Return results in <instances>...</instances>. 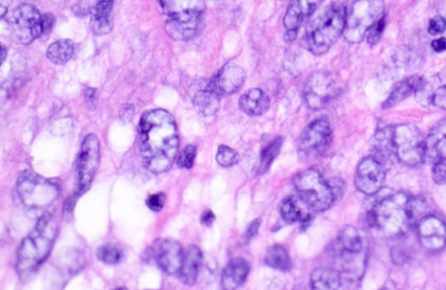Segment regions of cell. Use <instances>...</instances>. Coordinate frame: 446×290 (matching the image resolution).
Listing matches in <instances>:
<instances>
[{"instance_id": "6da1fadb", "label": "cell", "mask_w": 446, "mask_h": 290, "mask_svg": "<svg viewBox=\"0 0 446 290\" xmlns=\"http://www.w3.org/2000/svg\"><path fill=\"white\" fill-rule=\"evenodd\" d=\"M138 132L145 168L155 175L170 170L180 147L176 120L172 114L164 110L144 113Z\"/></svg>"}, {"instance_id": "7a4b0ae2", "label": "cell", "mask_w": 446, "mask_h": 290, "mask_svg": "<svg viewBox=\"0 0 446 290\" xmlns=\"http://www.w3.org/2000/svg\"><path fill=\"white\" fill-rule=\"evenodd\" d=\"M58 233L57 219L50 213L40 217L35 229L20 244L16 269L20 277H29L47 259Z\"/></svg>"}, {"instance_id": "3957f363", "label": "cell", "mask_w": 446, "mask_h": 290, "mask_svg": "<svg viewBox=\"0 0 446 290\" xmlns=\"http://www.w3.org/2000/svg\"><path fill=\"white\" fill-rule=\"evenodd\" d=\"M411 195L397 192L375 203L368 213V222L387 237H403L415 225L410 212Z\"/></svg>"}, {"instance_id": "277c9868", "label": "cell", "mask_w": 446, "mask_h": 290, "mask_svg": "<svg viewBox=\"0 0 446 290\" xmlns=\"http://www.w3.org/2000/svg\"><path fill=\"white\" fill-rule=\"evenodd\" d=\"M347 9L333 5L309 24L305 32V48L311 53L323 54L336 43L343 33Z\"/></svg>"}, {"instance_id": "5b68a950", "label": "cell", "mask_w": 446, "mask_h": 290, "mask_svg": "<svg viewBox=\"0 0 446 290\" xmlns=\"http://www.w3.org/2000/svg\"><path fill=\"white\" fill-rule=\"evenodd\" d=\"M294 185L299 200L314 212L328 210L337 200L331 183L327 182L316 169H307L299 172L295 177Z\"/></svg>"}, {"instance_id": "8992f818", "label": "cell", "mask_w": 446, "mask_h": 290, "mask_svg": "<svg viewBox=\"0 0 446 290\" xmlns=\"http://www.w3.org/2000/svg\"><path fill=\"white\" fill-rule=\"evenodd\" d=\"M16 190L24 205L31 211L43 210L60 195L58 183L33 171H25L20 175Z\"/></svg>"}, {"instance_id": "52a82bcc", "label": "cell", "mask_w": 446, "mask_h": 290, "mask_svg": "<svg viewBox=\"0 0 446 290\" xmlns=\"http://www.w3.org/2000/svg\"><path fill=\"white\" fill-rule=\"evenodd\" d=\"M383 1L361 0L347 9L343 38L349 43H359L381 16L385 15Z\"/></svg>"}, {"instance_id": "ba28073f", "label": "cell", "mask_w": 446, "mask_h": 290, "mask_svg": "<svg viewBox=\"0 0 446 290\" xmlns=\"http://www.w3.org/2000/svg\"><path fill=\"white\" fill-rule=\"evenodd\" d=\"M393 144L397 160L415 167L425 160V139L415 125L401 124L393 127Z\"/></svg>"}, {"instance_id": "9c48e42d", "label": "cell", "mask_w": 446, "mask_h": 290, "mask_svg": "<svg viewBox=\"0 0 446 290\" xmlns=\"http://www.w3.org/2000/svg\"><path fill=\"white\" fill-rule=\"evenodd\" d=\"M341 90V84L333 74L324 71L315 72L305 84V102L311 110H321L339 95Z\"/></svg>"}, {"instance_id": "30bf717a", "label": "cell", "mask_w": 446, "mask_h": 290, "mask_svg": "<svg viewBox=\"0 0 446 290\" xmlns=\"http://www.w3.org/2000/svg\"><path fill=\"white\" fill-rule=\"evenodd\" d=\"M9 25L16 39L21 44H30L43 34L42 15L29 4L18 6L9 17Z\"/></svg>"}, {"instance_id": "8fae6325", "label": "cell", "mask_w": 446, "mask_h": 290, "mask_svg": "<svg viewBox=\"0 0 446 290\" xmlns=\"http://www.w3.org/2000/svg\"><path fill=\"white\" fill-rule=\"evenodd\" d=\"M100 143L94 134L88 135L82 143L78 161H76V175H78V191L79 195H83L91 187L100 166Z\"/></svg>"}, {"instance_id": "7c38bea8", "label": "cell", "mask_w": 446, "mask_h": 290, "mask_svg": "<svg viewBox=\"0 0 446 290\" xmlns=\"http://www.w3.org/2000/svg\"><path fill=\"white\" fill-rule=\"evenodd\" d=\"M385 180V167L377 159L365 157L356 170L355 185L361 193L373 195L383 188Z\"/></svg>"}, {"instance_id": "4fadbf2b", "label": "cell", "mask_w": 446, "mask_h": 290, "mask_svg": "<svg viewBox=\"0 0 446 290\" xmlns=\"http://www.w3.org/2000/svg\"><path fill=\"white\" fill-rule=\"evenodd\" d=\"M333 138L331 123L327 120H317L311 123L303 130L299 139V148L307 155H317L326 150Z\"/></svg>"}, {"instance_id": "5bb4252c", "label": "cell", "mask_w": 446, "mask_h": 290, "mask_svg": "<svg viewBox=\"0 0 446 290\" xmlns=\"http://www.w3.org/2000/svg\"><path fill=\"white\" fill-rule=\"evenodd\" d=\"M418 237L430 253H439L446 247V224L437 215H425L417 224Z\"/></svg>"}, {"instance_id": "9a60e30c", "label": "cell", "mask_w": 446, "mask_h": 290, "mask_svg": "<svg viewBox=\"0 0 446 290\" xmlns=\"http://www.w3.org/2000/svg\"><path fill=\"white\" fill-rule=\"evenodd\" d=\"M204 25V14H187L168 18L165 29L172 39L187 41L198 37Z\"/></svg>"}, {"instance_id": "2e32d148", "label": "cell", "mask_w": 446, "mask_h": 290, "mask_svg": "<svg viewBox=\"0 0 446 290\" xmlns=\"http://www.w3.org/2000/svg\"><path fill=\"white\" fill-rule=\"evenodd\" d=\"M155 259L160 269L170 275L180 274L184 263L185 254L180 242L175 239H160L154 247Z\"/></svg>"}, {"instance_id": "e0dca14e", "label": "cell", "mask_w": 446, "mask_h": 290, "mask_svg": "<svg viewBox=\"0 0 446 290\" xmlns=\"http://www.w3.org/2000/svg\"><path fill=\"white\" fill-rule=\"evenodd\" d=\"M245 81V72L241 66L229 63L219 70L210 81V86L219 95H231L238 92Z\"/></svg>"}, {"instance_id": "ac0fdd59", "label": "cell", "mask_w": 446, "mask_h": 290, "mask_svg": "<svg viewBox=\"0 0 446 290\" xmlns=\"http://www.w3.org/2000/svg\"><path fill=\"white\" fill-rule=\"evenodd\" d=\"M250 273V264L242 257L232 259L221 274V289L237 290L244 284Z\"/></svg>"}, {"instance_id": "d6986e66", "label": "cell", "mask_w": 446, "mask_h": 290, "mask_svg": "<svg viewBox=\"0 0 446 290\" xmlns=\"http://www.w3.org/2000/svg\"><path fill=\"white\" fill-rule=\"evenodd\" d=\"M425 159L446 160V120L437 123L425 139Z\"/></svg>"}, {"instance_id": "ffe728a7", "label": "cell", "mask_w": 446, "mask_h": 290, "mask_svg": "<svg viewBox=\"0 0 446 290\" xmlns=\"http://www.w3.org/2000/svg\"><path fill=\"white\" fill-rule=\"evenodd\" d=\"M393 127H385L378 130L373 139V158L387 167L397 160L393 144Z\"/></svg>"}, {"instance_id": "44dd1931", "label": "cell", "mask_w": 446, "mask_h": 290, "mask_svg": "<svg viewBox=\"0 0 446 290\" xmlns=\"http://www.w3.org/2000/svg\"><path fill=\"white\" fill-rule=\"evenodd\" d=\"M271 105L270 96L261 88H252L241 96L239 100L240 110L249 116H261L269 110Z\"/></svg>"}, {"instance_id": "7402d4cb", "label": "cell", "mask_w": 446, "mask_h": 290, "mask_svg": "<svg viewBox=\"0 0 446 290\" xmlns=\"http://www.w3.org/2000/svg\"><path fill=\"white\" fill-rule=\"evenodd\" d=\"M314 1H293L287 8L284 16V26L287 31H299V28L304 25L307 18L313 15L316 9Z\"/></svg>"}, {"instance_id": "603a6c76", "label": "cell", "mask_w": 446, "mask_h": 290, "mask_svg": "<svg viewBox=\"0 0 446 290\" xmlns=\"http://www.w3.org/2000/svg\"><path fill=\"white\" fill-rule=\"evenodd\" d=\"M112 8L113 1H98L91 8V29L96 36H104L112 31Z\"/></svg>"}, {"instance_id": "cb8c5ba5", "label": "cell", "mask_w": 446, "mask_h": 290, "mask_svg": "<svg viewBox=\"0 0 446 290\" xmlns=\"http://www.w3.org/2000/svg\"><path fill=\"white\" fill-rule=\"evenodd\" d=\"M202 263V253L198 247L192 245L185 254L184 263L180 271V281L187 286H192L198 279L199 269Z\"/></svg>"}, {"instance_id": "d4e9b609", "label": "cell", "mask_w": 446, "mask_h": 290, "mask_svg": "<svg viewBox=\"0 0 446 290\" xmlns=\"http://www.w3.org/2000/svg\"><path fill=\"white\" fill-rule=\"evenodd\" d=\"M195 110H197L198 114L208 118V116H212L218 112L219 108H220V95L218 93L211 88L210 83L207 88H202L195 94L194 100Z\"/></svg>"}, {"instance_id": "484cf974", "label": "cell", "mask_w": 446, "mask_h": 290, "mask_svg": "<svg viewBox=\"0 0 446 290\" xmlns=\"http://www.w3.org/2000/svg\"><path fill=\"white\" fill-rule=\"evenodd\" d=\"M164 13L168 18L187 14H204V3L200 0H174V1H160Z\"/></svg>"}, {"instance_id": "4316f807", "label": "cell", "mask_w": 446, "mask_h": 290, "mask_svg": "<svg viewBox=\"0 0 446 290\" xmlns=\"http://www.w3.org/2000/svg\"><path fill=\"white\" fill-rule=\"evenodd\" d=\"M311 290H343L341 278L338 273L331 269H316L311 274Z\"/></svg>"}, {"instance_id": "83f0119b", "label": "cell", "mask_w": 446, "mask_h": 290, "mask_svg": "<svg viewBox=\"0 0 446 290\" xmlns=\"http://www.w3.org/2000/svg\"><path fill=\"white\" fill-rule=\"evenodd\" d=\"M418 80L417 76L405 78V80L400 81L399 83L393 86V90L390 93L389 98L383 104V108H393L398 105L399 103L409 98L412 93L415 92L417 88Z\"/></svg>"}, {"instance_id": "f1b7e54d", "label": "cell", "mask_w": 446, "mask_h": 290, "mask_svg": "<svg viewBox=\"0 0 446 290\" xmlns=\"http://www.w3.org/2000/svg\"><path fill=\"white\" fill-rule=\"evenodd\" d=\"M337 244L343 253L356 255L363 249V241L357 229L351 225L343 227L337 239Z\"/></svg>"}, {"instance_id": "f546056e", "label": "cell", "mask_w": 446, "mask_h": 290, "mask_svg": "<svg viewBox=\"0 0 446 290\" xmlns=\"http://www.w3.org/2000/svg\"><path fill=\"white\" fill-rule=\"evenodd\" d=\"M74 44L71 40L62 39L53 42L48 48L47 58L52 63L63 66L68 63L73 56Z\"/></svg>"}, {"instance_id": "4dcf8cb0", "label": "cell", "mask_w": 446, "mask_h": 290, "mask_svg": "<svg viewBox=\"0 0 446 290\" xmlns=\"http://www.w3.org/2000/svg\"><path fill=\"white\" fill-rule=\"evenodd\" d=\"M265 264L276 271H284V273L292 269V261L289 257V252L281 245H274L269 249L265 255Z\"/></svg>"}, {"instance_id": "1f68e13d", "label": "cell", "mask_w": 446, "mask_h": 290, "mask_svg": "<svg viewBox=\"0 0 446 290\" xmlns=\"http://www.w3.org/2000/svg\"><path fill=\"white\" fill-rule=\"evenodd\" d=\"M280 213L282 219L289 224L293 223L305 222V219H309L308 215L303 214L299 204L292 197H287L282 201L280 205Z\"/></svg>"}, {"instance_id": "d6a6232c", "label": "cell", "mask_w": 446, "mask_h": 290, "mask_svg": "<svg viewBox=\"0 0 446 290\" xmlns=\"http://www.w3.org/2000/svg\"><path fill=\"white\" fill-rule=\"evenodd\" d=\"M282 145V137H277V138L273 139L270 144L266 145V146L262 149V152H261L260 172H266V171L270 169L273 161H274L275 158L280 154Z\"/></svg>"}, {"instance_id": "836d02e7", "label": "cell", "mask_w": 446, "mask_h": 290, "mask_svg": "<svg viewBox=\"0 0 446 290\" xmlns=\"http://www.w3.org/2000/svg\"><path fill=\"white\" fill-rule=\"evenodd\" d=\"M96 257L103 263L108 264V265H116L122 261L124 253L118 245L108 243V244L98 247V249H96Z\"/></svg>"}, {"instance_id": "e575fe53", "label": "cell", "mask_w": 446, "mask_h": 290, "mask_svg": "<svg viewBox=\"0 0 446 290\" xmlns=\"http://www.w3.org/2000/svg\"><path fill=\"white\" fill-rule=\"evenodd\" d=\"M437 88H433L431 78H419L415 92L418 102L423 106L431 105L432 98Z\"/></svg>"}, {"instance_id": "d590c367", "label": "cell", "mask_w": 446, "mask_h": 290, "mask_svg": "<svg viewBox=\"0 0 446 290\" xmlns=\"http://www.w3.org/2000/svg\"><path fill=\"white\" fill-rule=\"evenodd\" d=\"M238 152L228 146H220L217 152V162L222 167H232L238 164Z\"/></svg>"}, {"instance_id": "8d00e7d4", "label": "cell", "mask_w": 446, "mask_h": 290, "mask_svg": "<svg viewBox=\"0 0 446 290\" xmlns=\"http://www.w3.org/2000/svg\"><path fill=\"white\" fill-rule=\"evenodd\" d=\"M196 147L194 145H188L185 147L184 150L180 152V156L177 158V165L180 168L192 169L196 159Z\"/></svg>"}, {"instance_id": "74e56055", "label": "cell", "mask_w": 446, "mask_h": 290, "mask_svg": "<svg viewBox=\"0 0 446 290\" xmlns=\"http://www.w3.org/2000/svg\"><path fill=\"white\" fill-rule=\"evenodd\" d=\"M385 29V16H381L377 21L375 22V25L371 27L367 34L368 43L377 44L380 41L381 37H383V31Z\"/></svg>"}, {"instance_id": "f35d334b", "label": "cell", "mask_w": 446, "mask_h": 290, "mask_svg": "<svg viewBox=\"0 0 446 290\" xmlns=\"http://www.w3.org/2000/svg\"><path fill=\"white\" fill-rule=\"evenodd\" d=\"M432 178L437 185H446V160L435 161L432 168Z\"/></svg>"}, {"instance_id": "ab89813d", "label": "cell", "mask_w": 446, "mask_h": 290, "mask_svg": "<svg viewBox=\"0 0 446 290\" xmlns=\"http://www.w3.org/2000/svg\"><path fill=\"white\" fill-rule=\"evenodd\" d=\"M165 202H166V195L164 192H158L150 195V198L146 200V205L154 212H160L162 210Z\"/></svg>"}, {"instance_id": "60d3db41", "label": "cell", "mask_w": 446, "mask_h": 290, "mask_svg": "<svg viewBox=\"0 0 446 290\" xmlns=\"http://www.w3.org/2000/svg\"><path fill=\"white\" fill-rule=\"evenodd\" d=\"M446 31V18L437 16L432 18L429 24V33L431 36H439Z\"/></svg>"}, {"instance_id": "b9f144b4", "label": "cell", "mask_w": 446, "mask_h": 290, "mask_svg": "<svg viewBox=\"0 0 446 290\" xmlns=\"http://www.w3.org/2000/svg\"><path fill=\"white\" fill-rule=\"evenodd\" d=\"M431 105L435 106L440 110H446V86H440L434 92Z\"/></svg>"}, {"instance_id": "7bdbcfd3", "label": "cell", "mask_w": 446, "mask_h": 290, "mask_svg": "<svg viewBox=\"0 0 446 290\" xmlns=\"http://www.w3.org/2000/svg\"><path fill=\"white\" fill-rule=\"evenodd\" d=\"M261 223H262L261 222V219H254L253 222H251L250 224H249V227H247L244 237H243V242H244L245 244H249V243H250V242L252 241L255 237H256L259 229H260L261 227Z\"/></svg>"}, {"instance_id": "ee69618b", "label": "cell", "mask_w": 446, "mask_h": 290, "mask_svg": "<svg viewBox=\"0 0 446 290\" xmlns=\"http://www.w3.org/2000/svg\"><path fill=\"white\" fill-rule=\"evenodd\" d=\"M79 197L80 195L76 192L73 195H72V197H70V198L66 201L63 209L64 217H66V214H68V217H69V214H72V212H73L74 205H76V200H78Z\"/></svg>"}, {"instance_id": "f6af8a7d", "label": "cell", "mask_w": 446, "mask_h": 290, "mask_svg": "<svg viewBox=\"0 0 446 290\" xmlns=\"http://www.w3.org/2000/svg\"><path fill=\"white\" fill-rule=\"evenodd\" d=\"M54 25V17L51 14H46L42 15V28H43V34L49 33Z\"/></svg>"}, {"instance_id": "bcb514c9", "label": "cell", "mask_w": 446, "mask_h": 290, "mask_svg": "<svg viewBox=\"0 0 446 290\" xmlns=\"http://www.w3.org/2000/svg\"><path fill=\"white\" fill-rule=\"evenodd\" d=\"M432 49L437 53L446 51V38L441 37L439 39L433 40L432 42Z\"/></svg>"}, {"instance_id": "7dc6e473", "label": "cell", "mask_w": 446, "mask_h": 290, "mask_svg": "<svg viewBox=\"0 0 446 290\" xmlns=\"http://www.w3.org/2000/svg\"><path fill=\"white\" fill-rule=\"evenodd\" d=\"M202 223L206 227H210L212 223L214 222V219H216V217H214V212L211 210L204 211V213L202 214Z\"/></svg>"}, {"instance_id": "c3c4849f", "label": "cell", "mask_w": 446, "mask_h": 290, "mask_svg": "<svg viewBox=\"0 0 446 290\" xmlns=\"http://www.w3.org/2000/svg\"><path fill=\"white\" fill-rule=\"evenodd\" d=\"M84 98L88 104H93L94 100H95V90L86 88L85 92H84Z\"/></svg>"}, {"instance_id": "681fc988", "label": "cell", "mask_w": 446, "mask_h": 290, "mask_svg": "<svg viewBox=\"0 0 446 290\" xmlns=\"http://www.w3.org/2000/svg\"><path fill=\"white\" fill-rule=\"evenodd\" d=\"M378 290H397L395 284L393 281H388L383 287L379 288Z\"/></svg>"}, {"instance_id": "f907efd6", "label": "cell", "mask_w": 446, "mask_h": 290, "mask_svg": "<svg viewBox=\"0 0 446 290\" xmlns=\"http://www.w3.org/2000/svg\"><path fill=\"white\" fill-rule=\"evenodd\" d=\"M296 36L297 31H287L286 37H285V39H286L287 41H294Z\"/></svg>"}, {"instance_id": "816d5d0a", "label": "cell", "mask_w": 446, "mask_h": 290, "mask_svg": "<svg viewBox=\"0 0 446 290\" xmlns=\"http://www.w3.org/2000/svg\"><path fill=\"white\" fill-rule=\"evenodd\" d=\"M6 56H7V53H6L5 46H1V59H0L1 63H4V61H5Z\"/></svg>"}, {"instance_id": "f5cc1de1", "label": "cell", "mask_w": 446, "mask_h": 290, "mask_svg": "<svg viewBox=\"0 0 446 290\" xmlns=\"http://www.w3.org/2000/svg\"><path fill=\"white\" fill-rule=\"evenodd\" d=\"M113 290H128V288H125V287H118V288H115V289H113Z\"/></svg>"}]
</instances>
